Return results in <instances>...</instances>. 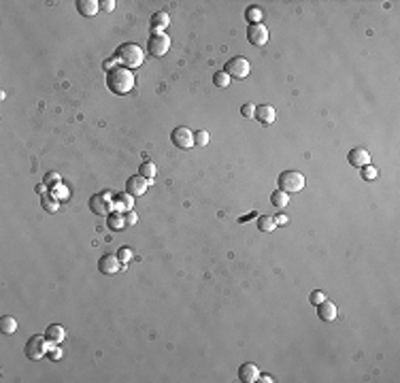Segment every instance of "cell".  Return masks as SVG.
Segmentation results:
<instances>
[{
    "label": "cell",
    "mask_w": 400,
    "mask_h": 383,
    "mask_svg": "<svg viewBox=\"0 0 400 383\" xmlns=\"http://www.w3.org/2000/svg\"><path fill=\"white\" fill-rule=\"evenodd\" d=\"M106 88L119 96L132 92V88H135V75H132V70L126 66H115L111 70H106Z\"/></svg>",
    "instance_id": "cell-1"
},
{
    "label": "cell",
    "mask_w": 400,
    "mask_h": 383,
    "mask_svg": "<svg viewBox=\"0 0 400 383\" xmlns=\"http://www.w3.org/2000/svg\"><path fill=\"white\" fill-rule=\"evenodd\" d=\"M113 58L117 60V62H122L126 68H139L143 64V49L137 45V43H124L117 47V51L113 53Z\"/></svg>",
    "instance_id": "cell-2"
},
{
    "label": "cell",
    "mask_w": 400,
    "mask_h": 383,
    "mask_svg": "<svg viewBox=\"0 0 400 383\" xmlns=\"http://www.w3.org/2000/svg\"><path fill=\"white\" fill-rule=\"evenodd\" d=\"M279 189L285 192V194H298L305 187V175L298 171H283L277 179Z\"/></svg>",
    "instance_id": "cell-3"
},
{
    "label": "cell",
    "mask_w": 400,
    "mask_h": 383,
    "mask_svg": "<svg viewBox=\"0 0 400 383\" xmlns=\"http://www.w3.org/2000/svg\"><path fill=\"white\" fill-rule=\"evenodd\" d=\"M168 49H171V39H168V34L153 32L151 37L147 39V51H149V56L162 58V56H166Z\"/></svg>",
    "instance_id": "cell-4"
},
{
    "label": "cell",
    "mask_w": 400,
    "mask_h": 383,
    "mask_svg": "<svg viewBox=\"0 0 400 383\" xmlns=\"http://www.w3.org/2000/svg\"><path fill=\"white\" fill-rule=\"evenodd\" d=\"M47 341L45 337H30L26 347H23V353H26L28 360H43L47 355Z\"/></svg>",
    "instance_id": "cell-5"
},
{
    "label": "cell",
    "mask_w": 400,
    "mask_h": 383,
    "mask_svg": "<svg viewBox=\"0 0 400 383\" xmlns=\"http://www.w3.org/2000/svg\"><path fill=\"white\" fill-rule=\"evenodd\" d=\"M249 70H251V66H249V62L245 58H232V60H228L226 62V66H224V73L226 75H230V79H245L247 75H249Z\"/></svg>",
    "instance_id": "cell-6"
},
{
    "label": "cell",
    "mask_w": 400,
    "mask_h": 383,
    "mask_svg": "<svg viewBox=\"0 0 400 383\" xmlns=\"http://www.w3.org/2000/svg\"><path fill=\"white\" fill-rule=\"evenodd\" d=\"M171 141H173V145L177 149H190V147L196 145V143H194V132L188 126H177L173 130V134H171Z\"/></svg>",
    "instance_id": "cell-7"
},
{
    "label": "cell",
    "mask_w": 400,
    "mask_h": 383,
    "mask_svg": "<svg viewBox=\"0 0 400 383\" xmlns=\"http://www.w3.org/2000/svg\"><path fill=\"white\" fill-rule=\"evenodd\" d=\"M247 41L256 47H262L269 43V28L264 23H253V26L247 28Z\"/></svg>",
    "instance_id": "cell-8"
},
{
    "label": "cell",
    "mask_w": 400,
    "mask_h": 383,
    "mask_svg": "<svg viewBox=\"0 0 400 383\" xmlns=\"http://www.w3.org/2000/svg\"><path fill=\"white\" fill-rule=\"evenodd\" d=\"M147 187H149V179H145L141 175L130 177L128 181H126V192H128L130 196H141V194L147 192Z\"/></svg>",
    "instance_id": "cell-9"
},
{
    "label": "cell",
    "mask_w": 400,
    "mask_h": 383,
    "mask_svg": "<svg viewBox=\"0 0 400 383\" xmlns=\"http://www.w3.org/2000/svg\"><path fill=\"white\" fill-rule=\"evenodd\" d=\"M119 268H122V262L115 254H104L100 260H98V270L102 275H115Z\"/></svg>",
    "instance_id": "cell-10"
},
{
    "label": "cell",
    "mask_w": 400,
    "mask_h": 383,
    "mask_svg": "<svg viewBox=\"0 0 400 383\" xmlns=\"http://www.w3.org/2000/svg\"><path fill=\"white\" fill-rule=\"evenodd\" d=\"M253 117H256L262 126H271V124H275V119H277V111H275V106H271V104H258L256 106V115H253Z\"/></svg>",
    "instance_id": "cell-11"
},
{
    "label": "cell",
    "mask_w": 400,
    "mask_h": 383,
    "mask_svg": "<svg viewBox=\"0 0 400 383\" xmlns=\"http://www.w3.org/2000/svg\"><path fill=\"white\" fill-rule=\"evenodd\" d=\"M111 205H109V194H94L90 198V211L94 215H106Z\"/></svg>",
    "instance_id": "cell-12"
},
{
    "label": "cell",
    "mask_w": 400,
    "mask_h": 383,
    "mask_svg": "<svg viewBox=\"0 0 400 383\" xmlns=\"http://www.w3.org/2000/svg\"><path fill=\"white\" fill-rule=\"evenodd\" d=\"M238 379L243 381V383H256V381L260 379V370H258V366L251 364V362L241 364V368H238Z\"/></svg>",
    "instance_id": "cell-13"
},
{
    "label": "cell",
    "mask_w": 400,
    "mask_h": 383,
    "mask_svg": "<svg viewBox=\"0 0 400 383\" xmlns=\"http://www.w3.org/2000/svg\"><path fill=\"white\" fill-rule=\"evenodd\" d=\"M347 160L351 166H366V164H370V153L364 147H354L349 151Z\"/></svg>",
    "instance_id": "cell-14"
},
{
    "label": "cell",
    "mask_w": 400,
    "mask_h": 383,
    "mask_svg": "<svg viewBox=\"0 0 400 383\" xmlns=\"http://www.w3.org/2000/svg\"><path fill=\"white\" fill-rule=\"evenodd\" d=\"M77 11L83 17H94L100 11L98 0H77Z\"/></svg>",
    "instance_id": "cell-15"
},
{
    "label": "cell",
    "mask_w": 400,
    "mask_h": 383,
    "mask_svg": "<svg viewBox=\"0 0 400 383\" xmlns=\"http://www.w3.org/2000/svg\"><path fill=\"white\" fill-rule=\"evenodd\" d=\"M64 337H66V330H64V326H60V324H51V326H47V330H45V339L49 341L51 345H60L64 341Z\"/></svg>",
    "instance_id": "cell-16"
},
{
    "label": "cell",
    "mask_w": 400,
    "mask_h": 383,
    "mask_svg": "<svg viewBox=\"0 0 400 383\" xmlns=\"http://www.w3.org/2000/svg\"><path fill=\"white\" fill-rule=\"evenodd\" d=\"M168 23H171V17H168L166 11H157V13H153V15H151L149 26H151V30H153V32H162V30H166V28H168Z\"/></svg>",
    "instance_id": "cell-17"
},
{
    "label": "cell",
    "mask_w": 400,
    "mask_h": 383,
    "mask_svg": "<svg viewBox=\"0 0 400 383\" xmlns=\"http://www.w3.org/2000/svg\"><path fill=\"white\" fill-rule=\"evenodd\" d=\"M317 315H319V319H324V321H332V319H336V305L330 303V300H324L322 305H317Z\"/></svg>",
    "instance_id": "cell-18"
},
{
    "label": "cell",
    "mask_w": 400,
    "mask_h": 383,
    "mask_svg": "<svg viewBox=\"0 0 400 383\" xmlns=\"http://www.w3.org/2000/svg\"><path fill=\"white\" fill-rule=\"evenodd\" d=\"M113 207L119 213H122V211H132V209H135V196H130L128 192H126V194H119V196L113 198Z\"/></svg>",
    "instance_id": "cell-19"
},
{
    "label": "cell",
    "mask_w": 400,
    "mask_h": 383,
    "mask_svg": "<svg viewBox=\"0 0 400 383\" xmlns=\"http://www.w3.org/2000/svg\"><path fill=\"white\" fill-rule=\"evenodd\" d=\"M106 226H109L111 230H124L126 226H128L126 215H124V213H119V211H117V213H111V215L106 217Z\"/></svg>",
    "instance_id": "cell-20"
},
{
    "label": "cell",
    "mask_w": 400,
    "mask_h": 383,
    "mask_svg": "<svg viewBox=\"0 0 400 383\" xmlns=\"http://www.w3.org/2000/svg\"><path fill=\"white\" fill-rule=\"evenodd\" d=\"M271 202H273L275 209H285L287 202H289V196L285 194V192L277 189V192H273V194H271Z\"/></svg>",
    "instance_id": "cell-21"
},
{
    "label": "cell",
    "mask_w": 400,
    "mask_h": 383,
    "mask_svg": "<svg viewBox=\"0 0 400 383\" xmlns=\"http://www.w3.org/2000/svg\"><path fill=\"white\" fill-rule=\"evenodd\" d=\"M17 330V321L11 317V315H5V317H0V332L3 334H13Z\"/></svg>",
    "instance_id": "cell-22"
},
{
    "label": "cell",
    "mask_w": 400,
    "mask_h": 383,
    "mask_svg": "<svg viewBox=\"0 0 400 383\" xmlns=\"http://www.w3.org/2000/svg\"><path fill=\"white\" fill-rule=\"evenodd\" d=\"M258 228L262 232H273L277 228L275 217H271V215H260V217H258Z\"/></svg>",
    "instance_id": "cell-23"
},
{
    "label": "cell",
    "mask_w": 400,
    "mask_h": 383,
    "mask_svg": "<svg viewBox=\"0 0 400 383\" xmlns=\"http://www.w3.org/2000/svg\"><path fill=\"white\" fill-rule=\"evenodd\" d=\"M155 173H157L155 164H153V162H149V160H145V162L139 166V175H141V177H145V179H149V181L155 177Z\"/></svg>",
    "instance_id": "cell-24"
},
{
    "label": "cell",
    "mask_w": 400,
    "mask_h": 383,
    "mask_svg": "<svg viewBox=\"0 0 400 383\" xmlns=\"http://www.w3.org/2000/svg\"><path fill=\"white\" fill-rule=\"evenodd\" d=\"M245 17H247V21H249V26H253V23H260V21H262V11H260L258 7H249V9L245 11Z\"/></svg>",
    "instance_id": "cell-25"
},
{
    "label": "cell",
    "mask_w": 400,
    "mask_h": 383,
    "mask_svg": "<svg viewBox=\"0 0 400 383\" xmlns=\"http://www.w3.org/2000/svg\"><path fill=\"white\" fill-rule=\"evenodd\" d=\"M213 83H215V86L220 88V90H224V88L230 86V75H226L224 70H217V73L213 75Z\"/></svg>",
    "instance_id": "cell-26"
},
{
    "label": "cell",
    "mask_w": 400,
    "mask_h": 383,
    "mask_svg": "<svg viewBox=\"0 0 400 383\" xmlns=\"http://www.w3.org/2000/svg\"><path fill=\"white\" fill-rule=\"evenodd\" d=\"M377 169L375 166H370V164H366V166H362V179L364 181H372V179H377Z\"/></svg>",
    "instance_id": "cell-27"
},
{
    "label": "cell",
    "mask_w": 400,
    "mask_h": 383,
    "mask_svg": "<svg viewBox=\"0 0 400 383\" xmlns=\"http://www.w3.org/2000/svg\"><path fill=\"white\" fill-rule=\"evenodd\" d=\"M194 143L200 145V147H207L209 145V132H207V130H200V132L194 134Z\"/></svg>",
    "instance_id": "cell-28"
},
{
    "label": "cell",
    "mask_w": 400,
    "mask_h": 383,
    "mask_svg": "<svg viewBox=\"0 0 400 383\" xmlns=\"http://www.w3.org/2000/svg\"><path fill=\"white\" fill-rule=\"evenodd\" d=\"M115 256L119 258V262H122V264H128V262L132 260V249H128V247H122V249H119Z\"/></svg>",
    "instance_id": "cell-29"
},
{
    "label": "cell",
    "mask_w": 400,
    "mask_h": 383,
    "mask_svg": "<svg viewBox=\"0 0 400 383\" xmlns=\"http://www.w3.org/2000/svg\"><path fill=\"white\" fill-rule=\"evenodd\" d=\"M324 300H326V294H324L322 290H315V292H311V296H309V303L315 305V307L322 305Z\"/></svg>",
    "instance_id": "cell-30"
},
{
    "label": "cell",
    "mask_w": 400,
    "mask_h": 383,
    "mask_svg": "<svg viewBox=\"0 0 400 383\" xmlns=\"http://www.w3.org/2000/svg\"><path fill=\"white\" fill-rule=\"evenodd\" d=\"M241 115H243V117H253V115H256V104H253V102H245L243 106H241Z\"/></svg>",
    "instance_id": "cell-31"
},
{
    "label": "cell",
    "mask_w": 400,
    "mask_h": 383,
    "mask_svg": "<svg viewBox=\"0 0 400 383\" xmlns=\"http://www.w3.org/2000/svg\"><path fill=\"white\" fill-rule=\"evenodd\" d=\"M43 207H45L47 211H51V213H54V211H58V202H56V200H51V198H47V196H45V198H43Z\"/></svg>",
    "instance_id": "cell-32"
},
{
    "label": "cell",
    "mask_w": 400,
    "mask_h": 383,
    "mask_svg": "<svg viewBox=\"0 0 400 383\" xmlns=\"http://www.w3.org/2000/svg\"><path fill=\"white\" fill-rule=\"evenodd\" d=\"M100 9L106 11V13H111V11L115 9V3H113V0H102V3H100Z\"/></svg>",
    "instance_id": "cell-33"
},
{
    "label": "cell",
    "mask_w": 400,
    "mask_h": 383,
    "mask_svg": "<svg viewBox=\"0 0 400 383\" xmlns=\"http://www.w3.org/2000/svg\"><path fill=\"white\" fill-rule=\"evenodd\" d=\"M126 222H128V224H135V222H137V213H135V211H128V213H126Z\"/></svg>",
    "instance_id": "cell-34"
},
{
    "label": "cell",
    "mask_w": 400,
    "mask_h": 383,
    "mask_svg": "<svg viewBox=\"0 0 400 383\" xmlns=\"http://www.w3.org/2000/svg\"><path fill=\"white\" fill-rule=\"evenodd\" d=\"M115 62H117V60H115V58H111V60H106V62H104V68H106V70H111V68H115V66H113Z\"/></svg>",
    "instance_id": "cell-35"
},
{
    "label": "cell",
    "mask_w": 400,
    "mask_h": 383,
    "mask_svg": "<svg viewBox=\"0 0 400 383\" xmlns=\"http://www.w3.org/2000/svg\"><path fill=\"white\" fill-rule=\"evenodd\" d=\"M275 224H287V215H277Z\"/></svg>",
    "instance_id": "cell-36"
},
{
    "label": "cell",
    "mask_w": 400,
    "mask_h": 383,
    "mask_svg": "<svg viewBox=\"0 0 400 383\" xmlns=\"http://www.w3.org/2000/svg\"><path fill=\"white\" fill-rule=\"evenodd\" d=\"M258 381H264V383H271V381H273V377H271V375H262V377L258 379Z\"/></svg>",
    "instance_id": "cell-37"
}]
</instances>
